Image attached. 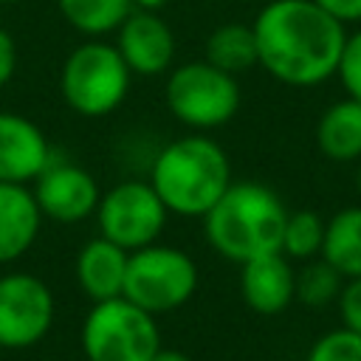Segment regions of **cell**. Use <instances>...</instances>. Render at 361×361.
Segmentation results:
<instances>
[{
  "mask_svg": "<svg viewBox=\"0 0 361 361\" xmlns=\"http://www.w3.org/2000/svg\"><path fill=\"white\" fill-rule=\"evenodd\" d=\"M251 28L259 68L274 79L310 87L336 76L347 28L313 0H271Z\"/></svg>",
  "mask_w": 361,
  "mask_h": 361,
  "instance_id": "cell-1",
  "label": "cell"
},
{
  "mask_svg": "<svg viewBox=\"0 0 361 361\" xmlns=\"http://www.w3.org/2000/svg\"><path fill=\"white\" fill-rule=\"evenodd\" d=\"M285 220L288 209L274 189L257 180H231L223 197L203 214V231L220 257L243 265L282 248Z\"/></svg>",
  "mask_w": 361,
  "mask_h": 361,
  "instance_id": "cell-2",
  "label": "cell"
},
{
  "mask_svg": "<svg viewBox=\"0 0 361 361\" xmlns=\"http://www.w3.org/2000/svg\"><path fill=\"white\" fill-rule=\"evenodd\" d=\"M147 180L169 214L203 217L231 186V164L214 138L180 135L152 158Z\"/></svg>",
  "mask_w": 361,
  "mask_h": 361,
  "instance_id": "cell-3",
  "label": "cell"
},
{
  "mask_svg": "<svg viewBox=\"0 0 361 361\" xmlns=\"http://www.w3.org/2000/svg\"><path fill=\"white\" fill-rule=\"evenodd\" d=\"M130 79L133 73L116 45L104 39H87L85 45H76L62 62L59 90L73 113L85 118H102L127 99Z\"/></svg>",
  "mask_w": 361,
  "mask_h": 361,
  "instance_id": "cell-4",
  "label": "cell"
},
{
  "mask_svg": "<svg viewBox=\"0 0 361 361\" xmlns=\"http://www.w3.org/2000/svg\"><path fill=\"white\" fill-rule=\"evenodd\" d=\"M155 319L124 296L93 302L79 330L85 361H149L161 350Z\"/></svg>",
  "mask_w": 361,
  "mask_h": 361,
  "instance_id": "cell-5",
  "label": "cell"
},
{
  "mask_svg": "<svg viewBox=\"0 0 361 361\" xmlns=\"http://www.w3.org/2000/svg\"><path fill=\"white\" fill-rule=\"evenodd\" d=\"M197 290V265L195 259L175 245H144L130 251L127 276H124V299L138 305L141 310L161 316L183 307Z\"/></svg>",
  "mask_w": 361,
  "mask_h": 361,
  "instance_id": "cell-6",
  "label": "cell"
},
{
  "mask_svg": "<svg viewBox=\"0 0 361 361\" xmlns=\"http://www.w3.org/2000/svg\"><path fill=\"white\" fill-rule=\"evenodd\" d=\"M169 113L192 130H214L231 121L240 110L237 76L209 65L206 59L183 62L166 79Z\"/></svg>",
  "mask_w": 361,
  "mask_h": 361,
  "instance_id": "cell-7",
  "label": "cell"
},
{
  "mask_svg": "<svg viewBox=\"0 0 361 361\" xmlns=\"http://www.w3.org/2000/svg\"><path fill=\"white\" fill-rule=\"evenodd\" d=\"M93 217L104 240L121 245L124 251H138L158 243L169 212L149 180H121L102 192Z\"/></svg>",
  "mask_w": 361,
  "mask_h": 361,
  "instance_id": "cell-8",
  "label": "cell"
},
{
  "mask_svg": "<svg viewBox=\"0 0 361 361\" xmlns=\"http://www.w3.org/2000/svg\"><path fill=\"white\" fill-rule=\"evenodd\" d=\"M56 316L51 288L28 271H8L0 276V347L28 350L39 344Z\"/></svg>",
  "mask_w": 361,
  "mask_h": 361,
  "instance_id": "cell-9",
  "label": "cell"
},
{
  "mask_svg": "<svg viewBox=\"0 0 361 361\" xmlns=\"http://www.w3.org/2000/svg\"><path fill=\"white\" fill-rule=\"evenodd\" d=\"M34 200L45 220L54 223H82L96 214L99 206V183L96 178L71 161H51L42 175L31 186Z\"/></svg>",
  "mask_w": 361,
  "mask_h": 361,
  "instance_id": "cell-10",
  "label": "cell"
},
{
  "mask_svg": "<svg viewBox=\"0 0 361 361\" xmlns=\"http://www.w3.org/2000/svg\"><path fill=\"white\" fill-rule=\"evenodd\" d=\"M116 48L133 76H158L175 62V34L158 11L133 8L116 31Z\"/></svg>",
  "mask_w": 361,
  "mask_h": 361,
  "instance_id": "cell-11",
  "label": "cell"
},
{
  "mask_svg": "<svg viewBox=\"0 0 361 361\" xmlns=\"http://www.w3.org/2000/svg\"><path fill=\"white\" fill-rule=\"evenodd\" d=\"M54 161L45 133L20 113H0V183H34Z\"/></svg>",
  "mask_w": 361,
  "mask_h": 361,
  "instance_id": "cell-12",
  "label": "cell"
},
{
  "mask_svg": "<svg viewBox=\"0 0 361 361\" xmlns=\"http://www.w3.org/2000/svg\"><path fill=\"white\" fill-rule=\"evenodd\" d=\"M243 302L259 316H276L296 299V271L282 251L254 257L240 265Z\"/></svg>",
  "mask_w": 361,
  "mask_h": 361,
  "instance_id": "cell-13",
  "label": "cell"
},
{
  "mask_svg": "<svg viewBox=\"0 0 361 361\" xmlns=\"http://www.w3.org/2000/svg\"><path fill=\"white\" fill-rule=\"evenodd\" d=\"M130 251L104 240L102 234L87 240L76 254V285L90 302L116 299L124 293Z\"/></svg>",
  "mask_w": 361,
  "mask_h": 361,
  "instance_id": "cell-14",
  "label": "cell"
},
{
  "mask_svg": "<svg viewBox=\"0 0 361 361\" xmlns=\"http://www.w3.org/2000/svg\"><path fill=\"white\" fill-rule=\"evenodd\" d=\"M34 192L23 183H0V265L28 254L42 228Z\"/></svg>",
  "mask_w": 361,
  "mask_h": 361,
  "instance_id": "cell-15",
  "label": "cell"
},
{
  "mask_svg": "<svg viewBox=\"0 0 361 361\" xmlns=\"http://www.w3.org/2000/svg\"><path fill=\"white\" fill-rule=\"evenodd\" d=\"M316 144L324 158L336 164L361 158V102L341 99L330 104L316 124Z\"/></svg>",
  "mask_w": 361,
  "mask_h": 361,
  "instance_id": "cell-16",
  "label": "cell"
},
{
  "mask_svg": "<svg viewBox=\"0 0 361 361\" xmlns=\"http://www.w3.org/2000/svg\"><path fill=\"white\" fill-rule=\"evenodd\" d=\"M322 259L344 279H361V206L341 209L327 220Z\"/></svg>",
  "mask_w": 361,
  "mask_h": 361,
  "instance_id": "cell-17",
  "label": "cell"
},
{
  "mask_svg": "<svg viewBox=\"0 0 361 361\" xmlns=\"http://www.w3.org/2000/svg\"><path fill=\"white\" fill-rule=\"evenodd\" d=\"M209 65L237 76L251 71L254 65H259L257 59V39H254V28L243 25V23H223L217 25L209 39H206V56Z\"/></svg>",
  "mask_w": 361,
  "mask_h": 361,
  "instance_id": "cell-18",
  "label": "cell"
},
{
  "mask_svg": "<svg viewBox=\"0 0 361 361\" xmlns=\"http://www.w3.org/2000/svg\"><path fill=\"white\" fill-rule=\"evenodd\" d=\"M56 8L71 28L99 39L118 31V25L133 14V0H56Z\"/></svg>",
  "mask_w": 361,
  "mask_h": 361,
  "instance_id": "cell-19",
  "label": "cell"
},
{
  "mask_svg": "<svg viewBox=\"0 0 361 361\" xmlns=\"http://www.w3.org/2000/svg\"><path fill=\"white\" fill-rule=\"evenodd\" d=\"M324 220L316 212H288L285 228H282V254L288 259H313L322 257L324 245Z\"/></svg>",
  "mask_w": 361,
  "mask_h": 361,
  "instance_id": "cell-20",
  "label": "cell"
},
{
  "mask_svg": "<svg viewBox=\"0 0 361 361\" xmlns=\"http://www.w3.org/2000/svg\"><path fill=\"white\" fill-rule=\"evenodd\" d=\"M344 288V276L327 259H310L302 271H296V299L307 307H324L338 299Z\"/></svg>",
  "mask_w": 361,
  "mask_h": 361,
  "instance_id": "cell-21",
  "label": "cell"
},
{
  "mask_svg": "<svg viewBox=\"0 0 361 361\" xmlns=\"http://www.w3.org/2000/svg\"><path fill=\"white\" fill-rule=\"evenodd\" d=\"M305 361H361V333L347 327L330 330L313 341Z\"/></svg>",
  "mask_w": 361,
  "mask_h": 361,
  "instance_id": "cell-22",
  "label": "cell"
},
{
  "mask_svg": "<svg viewBox=\"0 0 361 361\" xmlns=\"http://www.w3.org/2000/svg\"><path fill=\"white\" fill-rule=\"evenodd\" d=\"M336 76L341 79L347 96L361 102V28L347 34L344 48H341V59H338V68H336Z\"/></svg>",
  "mask_w": 361,
  "mask_h": 361,
  "instance_id": "cell-23",
  "label": "cell"
},
{
  "mask_svg": "<svg viewBox=\"0 0 361 361\" xmlns=\"http://www.w3.org/2000/svg\"><path fill=\"white\" fill-rule=\"evenodd\" d=\"M336 302L341 324L353 333H361V279H347Z\"/></svg>",
  "mask_w": 361,
  "mask_h": 361,
  "instance_id": "cell-24",
  "label": "cell"
},
{
  "mask_svg": "<svg viewBox=\"0 0 361 361\" xmlns=\"http://www.w3.org/2000/svg\"><path fill=\"white\" fill-rule=\"evenodd\" d=\"M319 8H324L333 20L341 25L347 23H361V0H313Z\"/></svg>",
  "mask_w": 361,
  "mask_h": 361,
  "instance_id": "cell-25",
  "label": "cell"
},
{
  "mask_svg": "<svg viewBox=\"0 0 361 361\" xmlns=\"http://www.w3.org/2000/svg\"><path fill=\"white\" fill-rule=\"evenodd\" d=\"M14 71H17V42H14V37L0 25V87H3L6 82H11Z\"/></svg>",
  "mask_w": 361,
  "mask_h": 361,
  "instance_id": "cell-26",
  "label": "cell"
},
{
  "mask_svg": "<svg viewBox=\"0 0 361 361\" xmlns=\"http://www.w3.org/2000/svg\"><path fill=\"white\" fill-rule=\"evenodd\" d=\"M149 361H192V358H189V355H183L180 350H164V347H161Z\"/></svg>",
  "mask_w": 361,
  "mask_h": 361,
  "instance_id": "cell-27",
  "label": "cell"
},
{
  "mask_svg": "<svg viewBox=\"0 0 361 361\" xmlns=\"http://www.w3.org/2000/svg\"><path fill=\"white\" fill-rule=\"evenodd\" d=\"M169 0H133V8L138 11H161Z\"/></svg>",
  "mask_w": 361,
  "mask_h": 361,
  "instance_id": "cell-28",
  "label": "cell"
},
{
  "mask_svg": "<svg viewBox=\"0 0 361 361\" xmlns=\"http://www.w3.org/2000/svg\"><path fill=\"white\" fill-rule=\"evenodd\" d=\"M17 3H25V0H0V6H17Z\"/></svg>",
  "mask_w": 361,
  "mask_h": 361,
  "instance_id": "cell-29",
  "label": "cell"
},
{
  "mask_svg": "<svg viewBox=\"0 0 361 361\" xmlns=\"http://www.w3.org/2000/svg\"><path fill=\"white\" fill-rule=\"evenodd\" d=\"M358 192H361V164H358Z\"/></svg>",
  "mask_w": 361,
  "mask_h": 361,
  "instance_id": "cell-30",
  "label": "cell"
},
{
  "mask_svg": "<svg viewBox=\"0 0 361 361\" xmlns=\"http://www.w3.org/2000/svg\"><path fill=\"white\" fill-rule=\"evenodd\" d=\"M231 3H254V0H231Z\"/></svg>",
  "mask_w": 361,
  "mask_h": 361,
  "instance_id": "cell-31",
  "label": "cell"
},
{
  "mask_svg": "<svg viewBox=\"0 0 361 361\" xmlns=\"http://www.w3.org/2000/svg\"><path fill=\"white\" fill-rule=\"evenodd\" d=\"M0 361H3V347H0Z\"/></svg>",
  "mask_w": 361,
  "mask_h": 361,
  "instance_id": "cell-32",
  "label": "cell"
}]
</instances>
